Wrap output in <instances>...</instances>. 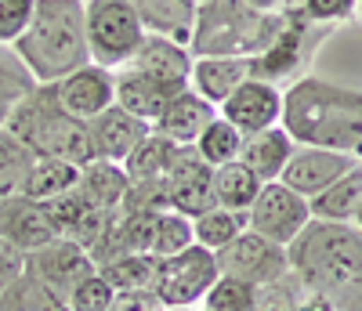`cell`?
Returning <instances> with one entry per match:
<instances>
[{
    "instance_id": "obj_46",
    "label": "cell",
    "mask_w": 362,
    "mask_h": 311,
    "mask_svg": "<svg viewBox=\"0 0 362 311\" xmlns=\"http://www.w3.org/2000/svg\"><path fill=\"white\" fill-rule=\"evenodd\" d=\"M358 11H362V0H358Z\"/></svg>"
},
{
    "instance_id": "obj_19",
    "label": "cell",
    "mask_w": 362,
    "mask_h": 311,
    "mask_svg": "<svg viewBox=\"0 0 362 311\" xmlns=\"http://www.w3.org/2000/svg\"><path fill=\"white\" fill-rule=\"evenodd\" d=\"M218 119V105H210L203 95H196L192 87L177 90V95L163 105V112L153 119V131L163 134L174 145H196L199 134Z\"/></svg>"
},
{
    "instance_id": "obj_3",
    "label": "cell",
    "mask_w": 362,
    "mask_h": 311,
    "mask_svg": "<svg viewBox=\"0 0 362 311\" xmlns=\"http://www.w3.org/2000/svg\"><path fill=\"white\" fill-rule=\"evenodd\" d=\"M15 51L40 83H58L83 69L90 61L83 0H37V11L15 40Z\"/></svg>"
},
{
    "instance_id": "obj_39",
    "label": "cell",
    "mask_w": 362,
    "mask_h": 311,
    "mask_svg": "<svg viewBox=\"0 0 362 311\" xmlns=\"http://www.w3.org/2000/svg\"><path fill=\"white\" fill-rule=\"evenodd\" d=\"M37 11V0H0V44H15L29 18Z\"/></svg>"
},
{
    "instance_id": "obj_36",
    "label": "cell",
    "mask_w": 362,
    "mask_h": 311,
    "mask_svg": "<svg viewBox=\"0 0 362 311\" xmlns=\"http://www.w3.org/2000/svg\"><path fill=\"white\" fill-rule=\"evenodd\" d=\"M189 246H196V232H192V217L177 213V210H163L156 217V235H153V257H177Z\"/></svg>"
},
{
    "instance_id": "obj_33",
    "label": "cell",
    "mask_w": 362,
    "mask_h": 311,
    "mask_svg": "<svg viewBox=\"0 0 362 311\" xmlns=\"http://www.w3.org/2000/svg\"><path fill=\"white\" fill-rule=\"evenodd\" d=\"M174 152H177V145L153 131V134H148V138L127 156V160H124V170H127L131 181H156V177H167V167H170V160H174Z\"/></svg>"
},
{
    "instance_id": "obj_14",
    "label": "cell",
    "mask_w": 362,
    "mask_h": 311,
    "mask_svg": "<svg viewBox=\"0 0 362 311\" xmlns=\"http://www.w3.org/2000/svg\"><path fill=\"white\" fill-rule=\"evenodd\" d=\"M232 127H239L243 134H257V131H268V127H279L283 123V90L268 80H243L232 98L218 109Z\"/></svg>"
},
{
    "instance_id": "obj_34",
    "label": "cell",
    "mask_w": 362,
    "mask_h": 311,
    "mask_svg": "<svg viewBox=\"0 0 362 311\" xmlns=\"http://www.w3.org/2000/svg\"><path fill=\"white\" fill-rule=\"evenodd\" d=\"M199 156L210 163V167H225V163H235L239 160V148H243V131L232 127V123L218 112V119L210 123V127L199 134L196 141Z\"/></svg>"
},
{
    "instance_id": "obj_7",
    "label": "cell",
    "mask_w": 362,
    "mask_h": 311,
    "mask_svg": "<svg viewBox=\"0 0 362 311\" xmlns=\"http://www.w3.org/2000/svg\"><path fill=\"white\" fill-rule=\"evenodd\" d=\"M218 254L203 250V246H189L177 257H163L156 268V297L163 304V311L170 307H199L203 297L210 293V286L218 283Z\"/></svg>"
},
{
    "instance_id": "obj_40",
    "label": "cell",
    "mask_w": 362,
    "mask_h": 311,
    "mask_svg": "<svg viewBox=\"0 0 362 311\" xmlns=\"http://www.w3.org/2000/svg\"><path fill=\"white\" fill-rule=\"evenodd\" d=\"M355 8H358V0H300V11H305V18H312V22H319V25L341 22V18H348Z\"/></svg>"
},
{
    "instance_id": "obj_9",
    "label": "cell",
    "mask_w": 362,
    "mask_h": 311,
    "mask_svg": "<svg viewBox=\"0 0 362 311\" xmlns=\"http://www.w3.org/2000/svg\"><path fill=\"white\" fill-rule=\"evenodd\" d=\"M312 25L315 22L305 18V11H300V8H290L286 11V25H283V33L276 37V44H272L268 51H261L257 58H250V76L268 80V83H276V87L283 80L297 76L300 69H305L312 47H315V37L322 33V29L315 33Z\"/></svg>"
},
{
    "instance_id": "obj_28",
    "label": "cell",
    "mask_w": 362,
    "mask_h": 311,
    "mask_svg": "<svg viewBox=\"0 0 362 311\" xmlns=\"http://www.w3.org/2000/svg\"><path fill=\"white\" fill-rule=\"evenodd\" d=\"M0 311H73V307L54 286H47L40 275L22 271L15 283L0 293Z\"/></svg>"
},
{
    "instance_id": "obj_8",
    "label": "cell",
    "mask_w": 362,
    "mask_h": 311,
    "mask_svg": "<svg viewBox=\"0 0 362 311\" xmlns=\"http://www.w3.org/2000/svg\"><path fill=\"white\" fill-rule=\"evenodd\" d=\"M308 221H312L308 199L297 196L283 181H268L261 189V196L254 199V206L247 210V228L272 239V242H279V246H290L308 228Z\"/></svg>"
},
{
    "instance_id": "obj_42",
    "label": "cell",
    "mask_w": 362,
    "mask_h": 311,
    "mask_svg": "<svg viewBox=\"0 0 362 311\" xmlns=\"http://www.w3.org/2000/svg\"><path fill=\"white\" fill-rule=\"evenodd\" d=\"M22 271H25V254L18 246H11L8 239H0V293H4Z\"/></svg>"
},
{
    "instance_id": "obj_25",
    "label": "cell",
    "mask_w": 362,
    "mask_h": 311,
    "mask_svg": "<svg viewBox=\"0 0 362 311\" xmlns=\"http://www.w3.org/2000/svg\"><path fill=\"white\" fill-rule=\"evenodd\" d=\"M37 87H40V80L22 61L15 44H0V131L8 127V119L22 109L25 98H33Z\"/></svg>"
},
{
    "instance_id": "obj_47",
    "label": "cell",
    "mask_w": 362,
    "mask_h": 311,
    "mask_svg": "<svg viewBox=\"0 0 362 311\" xmlns=\"http://www.w3.org/2000/svg\"><path fill=\"white\" fill-rule=\"evenodd\" d=\"M199 4H203V0H199Z\"/></svg>"
},
{
    "instance_id": "obj_30",
    "label": "cell",
    "mask_w": 362,
    "mask_h": 311,
    "mask_svg": "<svg viewBox=\"0 0 362 311\" xmlns=\"http://www.w3.org/2000/svg\"><path fill=\"white\" fill-rule=\"evenodd\" d=\"M264 184L268 181H261L247 163H239V160L225 163V167H214V203L228 206V210H250Z\"/></svg>"
},
{
    "instance_id": "obj_43",
    "label": "cell",
    "mask_w": 362,
    "mask_h": 311,
    "mask_svg": "<svg viewBox=\"0 0 362 311\" xmlns=\"http://www.w3.org/2000/svg\"><path fill=\"white\" fill-rule=\"evenodd\" d=\"M247 4L257 8V11H286L290 0H247Z\"/></svg>"
},
{
    "instance_id": "obj_12",
    "label": "cell",
    "mask_w": 362,
    "mask_h": 311,
    "mask_svg": "<svg viewBox=\"0 0 362 311\" xmlns=\"http://www.w3.org/2000/svg\"><path fill=\"white\" fill-rule=\"evenodd\" d=\"M25 271L40 275L47 286H54L58 293L69 300V293L83 283V278L98 271V264H95V257H90L80 242L58 235L54 242L44 246V250L25 254Z\"/></svg>"
},
{
    "instance_id": "obj_1",
    "label": "cell",
    "mask_w": 362,
    "mask_h": 311,
    "mask_svg": "<svg viewBox=\"0 0 362 311\" xmlns=\"http://www.w3.org/2000/svg\"><path fill=\"white\" fill-rule=\"evenodd\" d=\"M290 271L308 286L319 311H362V228L308 221L290 246Z\"/></svg>"
},
{
    "instance_id": "obj_38",
    "label": "cell",
    "mask_w": 362,
    "mask_h": 311,
    "mask_svg": "<svg viewBox=\"0 0 362 311\" xmlns=\"http://www.w3.org/2000/svg\"><path fill=\"white\" fill-rule=\"evenodd\" d=\"M112 300H116V290L105 283L102 271L87 275L83 283L69 293V307H73V311H109Z\"/></svg>"
},
{
    "instance_id": "obj_21",
    "label": "cell",
    "mask_w": 362,
    "mask_h": 311,
    "mask_svg": "<svg viewBox=\"0 0 362 311\" xmlns=\"http://www.w3.org/2000/svg\"><path fill=\"white\" fill-rule=\"evenodd\" d=\"M131 8L138 11L145 33H160L177 44L192 40L199 0H131Z\"/></svg>"
},
{
    "instance_id": "obj_6",
    "label": "cell",
    "mask_w": 362,
    "mask_h": 311,
    "mask_svg": "<svg viewBox=\"0 0 362 311\" xmlns=\"http://www.w3.org/2000/svg\"><path fill=\"white\" fill-rule=\"evenodd\" d=\"M90 61L105 69H124L145 40V25L131 0H83Z\"/></svg>"
},
{
    "instance_id": "obj_29",
    "label": "cell",
    "mask_w": 362,
    "mask_h": 311,
    "mask_svg": "<svg viewBox=\"0 0 362 311\" xmlns=\"http://www.w3.org/2000/svg\"><path fill=\"white\" fill-rule=\"evenodd\" d=\"M192 232H196V246H203L210 254H221L228 242H235L247 232V210L210 206L192 217Z\"/></svg>"
},
{
    "instance_id": "obj_17",
    "label": "cell",
    "mask_w": 362,
    "mask_h": 311,
    "mask_svg": "<svg viewBox=\"0 0 362 311\" xmlns=\"http://www.w3.org/2000/svg\"><path fill=\"white\" fill-rule=\"evenodd\" d=\"M127 66L138 69V73H148L170 90H185V87H192L196 54L189 51V44H177V40L160 37V33H145L141 47L134 51V58Z\"/></svg>"
},
{
    "instance_id": "obj_32",
    "label": "cell",
    "mask_w": 362,
    "mask_h": 311,
    "mask_svg": "<svg viewBox=\"0 0 362 311\" xmlns=\"http://www.w3.org/2000/svg\"><path fill=\"white\" fill-rule=\"evenodd\" d=\"M156 268H160V257H153V254H124V257H112L109 264H102L98 271L119 293V290H153Z\"/></svg>"
},
{
    "instance_id": "obj_35",
    "label": "cell",
    "mask_w": 362,
    "mask_h": 311,
    "mask_svg": "<svg viewBox=\"0 0 362 311\" xmlns=\"http://www.w3.org/2000/svg\"><path fill=\"white\" fill-rule=\"evenodd\" d=\"M203 311H261V290L232 275H218V283L199 304Z\"/></svg>"
},
{
    "instance_id": "obj_48",
    "label": "cell",
    "mask_w": 362,
    "mask_h": 311,
    "mask_svg": "<svg viewBox=\"0 0 362 311\" xmlns=\"http://www.w3.org/2000/svg\"><path fill=\"white\" fill-rule=\"evenodd\" d=\"M199 311H203V307H199Z\"/></svg>"
},
{
    "instance_id": "obj_2",
    "label": "cell",
    "mask_w": 362,
    "mask_h": 311,
    "mask_svg": "<svg viewBox=\"0 0 362 311\" xmlns=\"http://www.w3.org/2000/svg\"><path fill=\"white\" fill-rule=\"evenodd\" d=\"M283 127L297 145L334 148L362 160V90L300 76L283 90Z\"/></svg>"
},
{
    "instance_id": "obj_37",
    "label": "cell",
    "mask_w": 362,
    "mask_h": 311,
    "mask_svg": "<svg viewBox=\"0 0 362 311\" xmlns=\"http://www.w3.org/2000/svg\"><path fill=\"white\" fill-rule=\"evenodd\" d=\"M44 206H47V213H51V221H54L58 235H66V239L87 221L90 210H102V206L90 203L80 189H73V192H66V196H58V199H51V203H44Z\"/></svg>"
},
{
    "instance_id": "obj_31",
    "label": "cell",
    "mask_w": 362,
    "mask_h": 311,
    "mask_svg": "<svg viewBox=\"0 0 362 311\" xmlns=\"http://www.w3.org/2000/svg\"><path fill=\"white\" fill-rule=\"evenodd\" d=\"M37 156L29 152L11 131H0V203H11L25 192V177Z\"/></svg>"
},
{
    "instance_id": "obj_18",
    "label": "cell",
    "mask_w": 362,
    "mask_h": 311,
    "mask_svg": "<svg viewBox=\"0 0 362 311\" xmlns=\"http://www.w3.org/2000/svg\"><path fill=\"white\" fill-rule=\"evenodd\" d=\"M0 239L18 246L22 254H33V250H44L47 242L58 239V228H54L44 203L18 196L11 203H0Z\"/></svg>"
},
{
    "instance_id": "obj_15",
    "label": "cell",
    "mask_w": 362,
    "mask_h": 311,
    "mask_svg": "<svg viewBox=\"0 0 362 311\" xmlns=\"http://www.w3.org/2000/svg\"><path fill=\"white\" fill-rule=\"evenodd\" d=\"M358 160L348 152H334V148H315V145H297L290 163L283 170V184H290V189L297 196L305 199H315L322 189H329L341 174H348Z\"/></svg>"
},
{
    "instance_id": "obj_26",
    "label": "cell",
    "mask_w": 362,
    "mask_h": 311,
    "mask_svg": "<svg viewBox=\"0 0 362 311\" xmlns=\"http://www.w3.org/2000/svg\"><path fill=\"white\" fill-rule=\"evenodd\" d=\"M76 189L102 210H116L124 203L127 189H131V177L124 170V163H112V160H90L87 167H80V184Z\"/></svg>"
},
{
    "instance_id": "obj_24",
    "label": "cell",
    "mask_w": 362,
    "mask_h": 311,
    "mask_svg": "<svg viewBox=\"0 0 362 311\" xmlns=\"http://www.w3.org/2000/svg\"><path fill=\"white\" fill-rule=\"evenodd\" d=\"M315 221H337V225H355V213L362 206V160L341 174L329 189H322L315 199H308Z\"/></svg>"
},
{
    "instance_id": "obj_4",
    "label": "cell",
    "mask_w": 362,
    "mask_h": 311,
    "mask_svg": "<svg viewBox=\"0 0 362 311\" xmlns=\"http://www.w3.org/2000/svg\"><path fill=\"white\" fill-rule=\"evenodd\" d=\"M283 25L286 11H257L247 0H203L189 51L196 58H257Z\"/></svg>"
},
{
    "instance_id": "obj_10",
    "label": "cell",
    "mask_w": 362,
    "mask_h": 311,
    "mask_svg": "<svg viewBox=\"0 0 362 311\" xmlns=\"http://www.w3.org/2000/svg\"><path fill=\"white\" fill-rule=\"evenodd\" d=\"M218 271L232 275V278H243V283L261 290V286L276 283V278H283L290 271V254H286V246L247 228L235 242H228L218 254Z\"/></svg>"
},
{
    "instance_id": "obj_16",
    "label": "cell",
    "mask_w": 362,
    "mask_h": 311,
    "mask_svg": "<svg viewBox=\"0 0 362 311\" xmlns=\"http://www.w3.org/2000/svg\"><path fill=\"white\" fill-rule=\"evenodd\" d=\"M87 134H90V148L95 160H112L124 163L127 156L153 134V123L127 112L124 105H109L105 112H98L95 119H87Z\"/></svg>"
},
{
    "instance_id": "obj_11",
    "label": "cell",
    "mask_w": 362,
    "mask_h": 311,
    "mask_svg": "<svg viewBox=\"0 0 362 311\" xmlns=\"http://www.w3.org/2000/svg\"><path fill=\"white\" fill-rule=\"evenodd\" d=\"M167 192H170V210L196 217L214 203V167H210L196 145H177L174 160L167 167Z\"/></svg>"
},
{
    "instance_id": "obj_45",
    "label": "cell",
    "mask_w": 362,
    "mask_h": 311,
    "mask_svg": "<svg viewBox=\"0 0 362 311\" xmlns=\"http://www.w3.org/2000/svg\"><path fill=\"white\" fill-rule=\"evenodd\" d=\"M170 311H199V307H170Z\"/></svg>"
},
{
    "instance_id": "obj_20",
    "label": "cell",
    "mask_w": 362,
    "mask_h": 311,
    "mask_svg": "<svg viewBox=\"0 0 362 311\" xmlns=\"http://www.w3.org/2000/svg\"><path fill=\"white\" fill-rule=\"evenodd\" d=\"M297 141L286 134V127H268L257 134H243V148H239V163H247L261 181H279Z\"/></svg>"
},
{
    "instance_id": "obj_22",
    "label": "cell",
    "mask_w": 362,
    "mask_h": 311,
    "mask_svg": "<svg viewBox=\"0 0 362 311\" xmlns=\"http://www.w3.org/2000/svg\"><path fill=\"white\" fill-rule=\"evenodd\" d=\"M243 80H250V58H196L192 66V90L218 109Z\"/></svg>"
},
{
    "instance_id": "obj_5",
    "label": "cell",
    "mask_w": 362,
    "mask_h": 311,
    "mask_svg": "<svg viewBox=\"0 0 362 311\" xmlns=\"http://www.w3.org/2000/svg\"><path fill=\"white\" fill-rule=\"evenodd\" d=\"M4 131H11L33 156H51V160H66L76 167H87L95 160L87 123L58 105L51 83H40L33 98L22 102V109L8 119Z\"/></svg>"
},
{
    "instance_id": "obj_23",
    "label": "cell",
    "mask_w": 362,
    "mask_h": 311,
    "mask_svg": "<svg viewBox=\"0 0 362 311\" xmlns=\"http://www.w3.org/2000/svg\"><path fill=\"white\" fill-rule=\"evenodd\" d=\"M174 95L177 90L163 87L160 80H153L148 73H138L131 66H124V73H116V105H124L127 112H134V116H141L148 123L163 112V105Z\"/></svg>"
},
{
    "instance_id": "obj_27",
    "label": "cell",
    "mask_w": 362,
    "mask_h": 311,
    "mask_svg": "<svg viewBox=\"0 0 362 311\" xmlns=\"http://www.w3.org/2000/svg\"><path fill=\"white\" fill-rule=\"evenodd\" d=\"M80 184V167L66 163V160H51V156H37L33 170L25 177V199H37V203H51L58 196L73 192Z\"/></svg>"
},
{
    "instance_id": "obj_13",
    "label": "cell",
    "mask_w": 362,
    "mask_h": 311,
    "mask_svg": "<svg viewBox=\"0 0 362 311\" xmlns=\"http://www.w3.org/2000/svg\"><path fill=\"white\" fill-rule=\"evenodd\" d=\"M58 105L66 112H73L76 119H95L98 112H105L109 105H116V73L105 66H95L87 61L83 69L62 76L58 83H51Z\"/></svg>"
},
{
    "instance_id": "obj_41",
    "label": "cell",
    "mask_w": 362,
    "mask_h": 311,
    "mask_svg": "<svg viewBox=\"0 0 362 311\" xmlns=\"http://www.w3.org/2000/svg\"><path fill=\"white\" fill-rule=\"evenodd\" d=\"M109 311H163L156 290H119Z\"/></svg>"
},
{
    "instance_id": "obj_44",
    "label": "cell",
    "mask_w": 362,
    "mask_h": 311,
    "mask_svg": "<svg viewBox=\"0 0 362 311\" xmlns=\"http://www.w3.org/2000/svg\"><path fill=\"white\" fill-rule=\"evenodd\" d=\"M355 225L362 228V206H358V213H355Z\"/></svg>"
}]
</instances>
